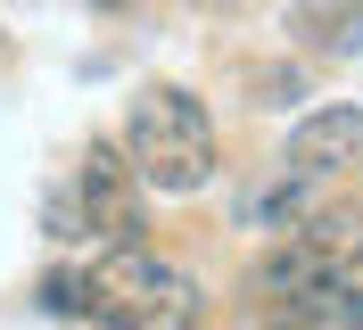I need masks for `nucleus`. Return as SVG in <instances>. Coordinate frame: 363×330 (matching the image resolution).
Segmentation results:
<instances>
[{
  "label": "nucleus",
  "mask_w": 363,
  "mask_h": 330,
  "mask_svg": "<svg viewBox=\"0 0 363 330\" xmlns=\"http://www.w3.org/2000/svg\"><path fill=\"white\" fill-rule=\"evenodd\" d=\"M42 297L50 314H74V322H99V330H199L206 322V289L182 264L149 256L140 240L99 248L83 273H50Z\"/></svg>",
  "instance_id": "f257e3e1"
},
{
  "label": "nucleus",
  "mask_w": 363,
  "mask_h": 330,
  "mask_svg": "<svg viewBox=\"0 0 363 330\" xmlns=\"http://www.w3.org/2000/svg\"><path fill=\"white\" fill-rule=\"evenodd\" d=\"M124 157H133L140 190L157 198H190L223 174V132H215V108L182 83H149L124 116Z\"/></svg>",
  "instance_id": "f03ea898"
},
{
  "label": "nucleus",
  "mask_w": 363,
  "mask_h": 330,
  "mask_svg": "<svg viewBox=\"0 0 363 330\" xmlns=\"http://www.w3.org/2000/svg\"><path fill=\"white\" fill-rule=\"evenodd\" d=\"M140 198H149V190H140L133 157L116 149V141H91L83 165H74V190L58 198V240H99V248L140 240V223H149Z\"/></svg>",
  "instance_id": "7ed1b4c3"
},
{
  "label": "nucleus",
  "mask_w": 363,
  "mask_h": 330,
  "mask_svg": "<svg viewBox=\"0 0 363 330\" xmlns=\"http://www.w3.org/2000/svg\"><path fill=\"white\" fill-rule=\"evenodd\" d=\"M281 165H297V174H314V182L355 174V165H363V99H330V108L297 116Z\"/></svg>",
  "instance_id": "20e7f679"
},
{
  "label": "nucleus",
  "mask_w": 363,
  "mask_h": 330,
  "mask_svg": "<svg viewBox=\"0 0 363 330\" xmlns=\"http://www.w3.org/2000/svg\"><path fill=\"white\" fill-rule=\"evenodd\" d=\"M256 330H363V281H322L297 289V297H264V322Z\"/></svg>",
  "instance_id": "39448f33"
},
{
  "label": "nucleus",
  "mask_w": 363,
  "mask_h": 330,
  "mask_svg": "<svg viewBox=\"0 0 363 330\" xmlns=\"http://www.w3.org/2000/svg\"><path fill=\"white\" fill-rule=\"evenodd\" d=\"M322 190H330V182L297 174V165H272V174L240 198V223H248V231H264V240H281V231H297V223L322 207Z\"/></svg>",
  "instance_id": "423d86ee"
},
{
  "label": "nucleus",
  "mask_w": 363,
  "mask_h": 330,
  "mask_svg": "<svg viewBox=\"0 0 363 330\" xmlns=\"http://www.w3.org/2000/svg\"><path fill=\"white\" fill-rule=\"evenodd\" d=\"M322 281H347V264H330L314 240H297V231H281V240L248 264V289H256V297H297V289H322Z\"/></svg>",
  "instance_id": "0eeeda50"
},
{
  "label": "nucleus",
  "mask_w": 363,
  "mask_h": 330,
  "mask_svg": "<svg viewBox=\"0 0 363 330\" xmlns=\"http://www.w3.org/2000/svg\"><path fill=\"white\" fill-rule=\"evenodd\" d=\"M297 42L322 58H355L363 50V0H306L297 9Z\"/></svg>",
  "instance_id": "6e6552de"
},
{
  "label": "nucleus",
  "mask_w": 363,
  "mask_h": 330,
  "mask_svg": "<svg viewBox=\"0 0 363 330\" xmlns=\"http://www.w3.org/2000/svg\"><path fill=\"white\" fill-rule=\"evenodd\" d=\"M190 9H199V17H240L248 0H190Z\"/></svg>",
  "instance_id": "1a4fd4ad"
},
{
  "label": "nucleus",
  "mask_w": 363,
  "mask_h": 330,
  "mask_svg": "<svg viewBox=\"0 0 363 330\" xmlns=\"http://www.w3.org/2000/svg\"><path fill=\"white\" fill-rule=\"evenodd\" d=\"M91 9H133V0H91Z\"/></svg>",
  "instance_id": "9d476101"
},
{
  "label": "nucleus",
  "mask_w": 363,
  "mask_h": 330,
  "mask_svg": "<svg viewBox=\"0 0 363 330\" xmlns=\"http://www.w3.org/2000/svg\"><path fill=\"white\" fill-rule=\"evenodd\" d=\"M355 174H363V165H355Z\"/></svg>",
  "instance_id": "9b49d317"
}]
</instances>
